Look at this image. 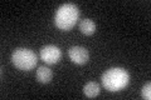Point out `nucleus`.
I'll return each instance as SVG.
<instances>
[{
  "label": "nucleus",
  "mask_w": 151,
  "mask_h": 100,
  "mask_svg": "<svg viewBox=\"0 0 151 100\" xmlns=\"http://www.w3.org/2000/svg\"><path fill=\"white\" fill-rule=\"evenodd\" d=\"M68 56L74 64L83 65L89 60V53L83 46H70L68 49Z\"/></svg>",
  "instance_id": "39448f33"
},
{
  "label": "nucleus",
  "mask_w": 151,
  "mask_h": 100,
  "mask_svg": "<svg viewBox=\"0 0 151 100\" xmlns=\"http://www.w3.org/2000/svg\"><path fill=\"white\" fill-rule=\"evenodd\" d=\"M40 59L45 64L54 65L59 63V60L62 59V50L57 45H52V44L45 45L40 49Z\"/></svg>",
  "instance_id": "20e7f679"
},
{
  "label": "nucleus",
  "mask_w": 151,
  "mask_h": 100,
  "mask_svg": "<svg viewBox=\"0 0 151 100\" xmlns=\"http://www.w3.org/2000/svg\"><path fill=\"white\" fill-rule=\"evenodd\" d=\"M101 89H100V84L96 82H88L86 85L83 87V94L87 98H96L100 94Z\"/></svg>",
  "instance_id": "6e6552de"
},
{
  "label": "nucleus",
  "mask_w": 151,
  "mask_h": 100,
  "mask_svg": "<svg viewBox=\"0 0 151 100\" xmlns=\"http://www.w3.org/2000/svg\"><path fill=\"white\" fill-rule=\"evenodd\" d=\"M35 78L40 84H49L52 82V78H53V73L47 66H39L37 69Z\"/></svg>",
  "instance_id": "423d86ee"
},
{
  "label": "nucleus",
  "mask_w": 151,
  "mask_h": 100,
  "mask_svg": "<svg viewBox=\"0 0 151 100\" xmlns=\"http://www.w3.org/2000/svg\"><path fill=\"white\" fill-rule=\"evenodd\" d=\"M12 63L18 70L29 71L35 68L38 58L33 50L27 48H18L12 54Z\"/></svg>",
  "instance_id": "7ed1b4c3"
},
{
  "label": "nucleus",
  "mask_w": 151,
  "mask_h": 100,
  "mask_svg": "<svg viewBox=\"0 0 151 100\" xmlns=\"http://www.w3.org/2000/svg\"><path fill=\"white\" fill-rule=\"evenodd\" d=\"M96 29H97V25L92 19H83V20L79 23V30L83 35H93L96 33Z\"/></svg>",
  "instance_id": "0eeeda50"
},
{
  "label": "nucleus",
  "mask_w": 151,
  "mask_h": 100,
  "mask_svg": "<svg viewBox=\"0 0 151 100\" xmlns=\"http://www.w3.org/2000/svg\"><path fill=\"white\" fill-rule=\"evenodd\" d=\"M102 85L111 93L121 91L130 84V74L124 68H111L102 74Z\"/></svg>",
  "instance_id": "f257e3e1"
},
{
  "label": "nucleus",
  "mask_w": 151,
  "mask_h": 100,
  "mask_svg": "<svg viewBox=\"0 0 151 100\" xmlns=\"http://www.w3.org/2000/svg\"><path fill=\"white\" fill-rule=\"evenodd\" d=\"M141 96L146 100H150L151 99V84L147 83L142 87V90H141Z\"/></svg>",
  "instance_id": "1a4fd4ad"
},
{
  "label": "nucleus",
  "mask_w": 151,
  "mask_h": 100,
  "mask_svg": "<svg viewBox=\"0 0 151 100\" xmlns=\"http://www.w3.org/2000/svg\"><path fill=\"white\" fill-rule=\"evenodd\" d=\"M79 18V9L76 4L67 3L58 8L54 16L55 26L59 30L68 31L76 25Z\"/></svg>",
  "instance_id": "f03ea898"
}]
</instances>
